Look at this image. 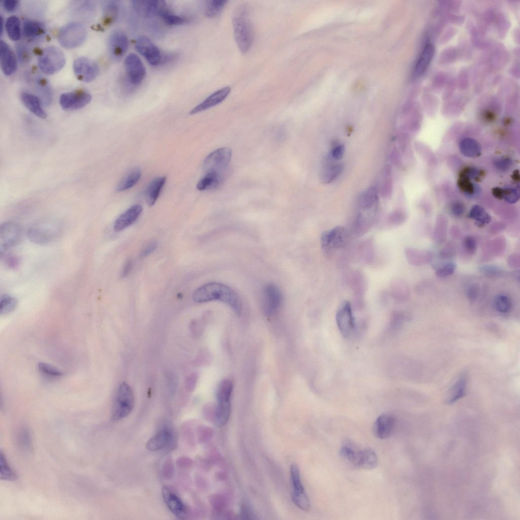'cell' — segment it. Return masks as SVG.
Segmentation results:
<instances>
[{
  "label": "cell",
  "mask_w": 520,
  "mask_h": 520,
  "mask_svg": "<svg viewBox=\"0 0 520 520\" xmlns=\"http://www.w3.org/2000/svg\"><path fill=\"white\" fill-rule=\"evenodd\" d=\"M193 299L198 303L220 301L230 306L238 314L242 310L237 294L228 286L218 282H209L200 286L194 291Z\"/></svg>",
  "instance_id": "obj_1"
},
{
  "label": "cell",
  "mask_w": 520,
  "mask_h": 520,
  "mask_svg": "<svg viewBox=\"0 0 520 520\" xmlns=\"http://www.w3.org/2000/svg\"><path fill=\"white\" fill-rule=\"evenodd\" d=\"M232 22L237 45L240 51L245 53L252 44L253 30L245 7H240L236 10Z\"/></svg>",
  "instance_id": "obj_2"
},
{
  "label": "cell",
  "mask_w": 520,
  "mask_h": 520,
  "mask_svg": "<svg viewBox=\"0 0 520 520\" xmlns=\"http://www.w3.org/2000/svg\"><path fill=\"white\" fill-rule=\"evenodd\" d=\"M233 388V382L228 379L221 381L217 387L215 423L218 427L224 426L228 421L231 412V398Z\"/></svg>",
  "instance_id": "obj_3"
},
{
  "label": "cell",
  "mask_w": 520,
  "mask_h": 520,
  "mask_svg": "<svg viewBox=\"0 0 520 520\" xmlns=\"http://www.w3.org/2000/svg\"><path fill=\"white\" fill-rule=\"evenodd\" d=\"M87 35L85 27L80 23L72 22L62 27L58 39L60 45L68 49L77 48L85 41Z\"/></svg>",
  "instance_id": "obj_4"
},
{
  "label": "cell",
  "mask_w": 520,
  "mask_h": 520,
  "mask_svg": "<svg viewBox=\"0 0 520 520\" xmlns=\"http://www.w3.org/2000/svg\"><path fill=\"white\" fill-rule=\"evenodd\" d=\"M38 62L43 73L51 75L63 67L66 58L64 54L59 48L55 46H49L45 48L40 54Z\"/></svg>",
  "instance_id": "obj_5"
},
{
  "label": "cell",
  "mask_w": 520,
  "mask_h": 520,
  "mask_svg": "<svg viewBox=\"0 0 520 520\" xmlns=\"http://www.w3.org/2000/svg\"><path fill=\"white\" fill-rule=\"evenodd\" d=\"M135 404V398L131 387L122 383L117 391L112 413L113 420H120L129 415Z\"/></svg>",
  "instance_id": "obj_6"
},
{
  "label": "cell",
  "mask_w": 520,
  "mask_h": 520,
  "mask_svg": "<svg viewBox=\"0 0 520 520\" xmlns=\"http://www.w3.org/2000/svg\"><path fill=\"white\" fill-rule=\"evenodd\" d=\"M135 48L151 66H158L171 60V56L162 54L159 48L147 37H139L136 41Z\"/></svg>",
  "instance_id": "obj_7"
},
{
  "label": "cell",
  "mask_w": 520,
  "mask_h": 520,
  "mask_svg": "<svg viewBox=\"0 0 520 520\" xmlns=\"http://www.w3.org/2000/svg\"><path fill=\"white\" fill-rule=\"evenodd\" d=\"M348 238L346 229L338 226L324 232L321 237L323 251L329 255L346 244Z\"/></svg>",
  "instance_id": "obj_8"
},
{
  "label": "cell",
  "mask_w": 520,
  "mask_h": 520,
  "mask_svg": "<svg viewBox=\"0 0 520 520\" xmlns=\"http://www.w3.org/2000/svg\"><path fill=\"white\" fill-rule=\"evenodd\" d=\"M232 150L228 147L218 148L211 152L205 159L203 169L205 173L220 174L228 166L232 158Z\"/></svg>",
  "instance_id": "obj_9"
},
{
  "label": "cell",
  "mask_w": 520,
  "mask_h": 520,
  "mask_svg": "<svg viewBox=\"0 0 520 520\" xmlns=\"http://www.w3.org/2000/svg\"><path fill=\"white\" fill-rule=\"evenodd\" d=\"M336 319L339 330L343 336L349 337L354 333L356 323L349 302L344 301L340 305Z\"/></svg>",
  "instance_id": "obj_10"
},
{
  "label": "cell",
  "mask_w": 520,
  "mask_h": 520,
  "mask_svg": "<svg viewBox=\"0 0 520 520\" xmlns=\"http://www.w3.org/2000/svg\"><path fill=\"white\" fill-rule=\"evenodd\" d=\"M282 300V294L276 285L268 283L263 288L262 306L267 315H272L277 312L281 305Z\"/></svg>",
  "instance_id": "obj_11"
},
{
  "label": "cell",
  "mask_w": 520,
  "mask_h": 520,
  "mask_svg": "<svg viewBox=\"0 0 520 520\" xmlns=\"http://www.w3.org/2000/svg\"><path fill=\"white\" fill-rule=\"evenodd\" d=\"M290 477L293 488L291 493L292 502L300 509L304 511L308 510L310 507L309 498L305 492L299 470L296 464L291 466Z\"/></svg>",
  "instance_id": "obj_12"
},
{
  "label": "cell",
  "mask_w": 520,
  "mask_h": 520,
  "mask_svg": "<svg viewBox=\"0 0 520 520\" xmlns=\"http://www.w3.org/2000/svg\"><path fill=\"white\" fill-rule=\"evenodd\" d=\"M21 236L20 227L16 223L6 222L0 226V252L5 253L20 240Z\"/></svg>",
  "instance_id": "obj_13"
},
{
  "label": "cell",
  "mask_w": 520,
  "mask_h": 520,
  "mask_svg": "<svg viewBox=\"0 0 520 520\" xmlns=\"http://www.w3.org/2000/svg\"><path fill=\"white\" fill-rule=\"evenodd\" d=\"M98 64L93 60L85 57L76 58L73 63V70L77 78L84 82L93 80L99 73Z\"/></svg>",
  "instance_id": "obj_14"
},
{
  "label": "cell",
  "mask_w": 520,
  "mask_h": 520,
  "mask_svg": "<svg viewBox=\"0 0 520 520\" xmlns=\"http://www.w3.org/2000/svg\"><path fill=\"white\" fill-rule=\"evenodd\" d=\"M59 231V225L38 224L30 228L27 235L32 243L44 245L52 241L58 235Z\"/></svg>",
  "instance_id": "obj_15"
},
{
  "label": "cell",
  "mask_w": 520,
  "mask_h": 520,
  "mask_svg": "<svg viewBox=\"0 0 520 520\" xmlns=\"http://www.w3.org/2000/svg\"><path fill=\"white\" fill-rule=\"evenodd\" d=\"M91 100V95L83 90L63 93L59 98L61 108L66 111L80 109L88 105Z\"/></svg>",
  "instance_id": "obj_16"
},
{
  "label": "cell",
  "mask_w": 520,
  "mask_h": 520,
  "mask_svg": "<svg viewBox=\"0 0 520 520\" xmlns=\"http://www.w3.org/2000/svg\"><path fill=\"white\" fill-rule=\"evenodd\" d=\"M124 65L129 82L134 86L140 84L145 78L146 69L138 56L134 53L128 54Z\"/></svg>",
  "instance_id": "obj_17"
},
{
  "label": "cell",
  "mask_w": 520,
  "mask_h": 520,
  "mask_svg": "<svg viewBox=\"0 0 520 520\" xmlns=\"http://www.w3.org/2000/svg\"><path fill=\"white\" fill-rule=\"evenodd\" d=\"M132 7L135 12L145 18L159 16L168 9L166 2L159 1H133Z\"/></svg>",
  "instance_id": "obj_18"
},
{
  "label": "cell",
  "mask_w": 520,
  "mask_h": 520,
  "mask_svg": "<svg viewBox=\"0 0 520 520\" xmlns=\"http://www.w3.org/2000/svg\"><path fill=\"white\" fill-rule=\"evenodd\" d=\"M128 46L125 34L120 30H116L109 36L108 42V52L114 60L120 59L126 52Z\"/></svg>",
  "instance_id": "obj_19"
},
{
  "label": "cell",
  "mask_w": 520,
  "mask_h": 520,
  "mask_svg": "<svg viewBox=\"0 0 520 520\" xmlns=\"http://www.w3.org/2000/svg\"><path fill=\"white\" fill-rule=\"evenodd\" d=\"M161 494L172 513L179 519H184L187 515V508L181 499L166 486L162 488Z\"/></svg>",
  "instance_id": "obj_20"
},
{
  "label": "cell",
  "mask_w": 520,
  "mask_h": 520,
  "mask_svg": "<svg viewBox=\"0 0 520 520\" xmlns=\"http://www.w3.org/2000/svg\"><path fill=\"white\" fill-rule=\"evenodd\" d=\"M230 91L231 88L229 86L216 90L192 109L189 114H196L217 105L226 99Z\"/></svg>",
  "instance_id": "obj_21"
},
{
  "label": "cell",
  "mask_w": 520,
  "mask_h": 520,
  "mask_svg": "<svg viewBox=\"0 0 520 520\" xmlns=\"http://www.w3.org/2000/svg\"><path fill=\"white\" fill-rule=\"evenodd\" d=\"M395 424V418L391 414H383L375 420L373 426L374 436L380 439L388 438L392 434Z\"/></svg>",
  "instance_id": "obj_22"
},
{
  "label": "cell",
  "mask_w": 520,
  "mask_h": 520,
  "mask_svg": "<svg viewBox=\"0 0 520 520\" xmlns=\"http://www.w3.org/2000/svg\"><path fill=\"white\" fill-rule=\"evenodd\" d=\"M0 62L2 70L7 76L13 74L17 68L16 56L8 44L1 40Z\"/></svg>",
  "instance_id": "obj_23"
},
{
  "label": "cell",
  "mask_w": 520,
  "mask_h": 520,
  "mask_svg": "<svg viewBox=\"0 0 520 520\" xmlns=\"http://www.w3.org/2000/svg\"><path fill=\"white\" fill-rule=\"evenodd\" d=\"M335 161L330 154L323 160L320 178L324 184L330 183L335 180L343 170V165L340 163L335 162Z\"/></svg>",
  "instance_id": "obj_24"
},
{
  "label": "cell",
  "mask_w": 520,
  "mask_h": 520,
  "mask_svg": "<svg viewBox=\"0 0 520 520\" xmlns=\"http://www.w3.org/2000/svg\"><path fill=\"white\" fill-rule=\"evenodd\" d=\"M142 211L140 205H135L121 214L115 220L114 229L120 232L133 224L137 219Z\"/></svg>",
  "instance_id": "obj_25"
},
{
  "label": "cell",
  "mask_w": 520,
  "mask_h": 520,
  "mask_svg": "<svg viewBox=\"0 0 520 520\" xmlns=\"http://www.w3.org/2000/svg\"><path fill=\"white\" fill-rule=\"evenodd\" d=\"M168 426H165L147 442L146 447L150 451H156L165 447L171 441L172 432Z\"/></svg>",
  "instance_id": "obj_26"
},
{
  "label": "cell",
  "mask_w": 520,
  "mask_h": 520,
  "mask_svg": "<svg viewBox=\"0 0 520 520\" xmlns=\"http://www.w3.org/2000/svg\"><path fill=\"white\" fill-rule=\"evenodd\" d=\"M468 376L466 372L462 373L450 388L446 403L450 404L463 398L466 394Z\"/></svg>",
  "instance_id": "obj_27"
},
{
  "label": "cell",
  "mask_w": 520,
  "mask_h": 520,
  "mask_svg": "<svg viewBox=\"0 0 520 520\" xmlns=\"http://www.w3.org/2000/svg\"><path fill=\"white\" fill-rule=\"evenodd\" d=\"M378 459L376 453L370 448L359 450L354 466L363 469H372L377 467Z\"/></svg>",
  "instance_id": "obj_28"
},
{
  "label": "cell",
  "mask_w": 520,
  "mask_h": 520,
  "mask_svg": "<svg viewBox=\"0 0 520 520\" xmlns=\"http://www.w3.org/2000/svg\"><path fill=\"white\" fill-rule=\"evenodd\" d=\"M21 100L25 106L34 115L39 118L45 119L47 115L41 106V102L36 95L28 92L21 94Z\"/></svg>",
  "instance_id": "obj_29"
},
{
  "label": "cell",
  "mask_w": 520,
  "mask_h": 520,
  "mask_svg": "<svg viewBox=\"0 0 520 520\" xmlns=\"http://www.w3.org/2000/svg\"><path fill=\"white\" fill-rule=\"evenodd\" d=\"M377 192L376 187L371 186L360 195L359 206L361 211L375 212V205L377 200Z\"/></svg>",
  "instance_id": "obj_30"
},
{
  "label": "cell",
  "mask_w": 520,
  "mask_h": 520,
  "mask_svg": "<svg viewBox=\"0 0 520 520\" xmlns=\"http://www.w3.org/2000/svg\"><path fill=\"white\" fill-rule=\"evenodd\" d=\"M166 180V176L157 177L153 179L149 184L145 193L146 201L148 206H152L155 204L164 186Z\"/></svg>",
  "instance_id": "obj_31"
},
{
  "label": "cell",
  "mask_w": 520,
  "mask_h": 520,
  "mask_svg": "<svg viewBox=\"0 0 520 520\" xmlns=\"http://www.w3.org/2000/svg\"><path fill=\"white\" fill-rule=\"evenodd\" d=\"M434 54V48L432 44H429L424 48L414 68L415 76H420L426 71Z\"/></svg>",
  "instance_id": "obj_32"
},
{
  "label": "cell",
  "mask_w": 520,
  "mask_h": 520,
  "mask_svg": "<svg viewBox=\"0 0 520 520\" xmlns=\"http://www.w3.org/2000/svg\"><path fill=\"white\" fill-rule=\"evenodd\" d=\"M16 442L17 447L25 453H30L33 449L30 432L28 429L23 427L18 431Z\"/></svg>",
  "instance_id": "obj_33"
},
{
  "label": "cell",
  "mask_w": 520,
  "mask_h": 520,
  "mask_svg": "<svg viewBox=\"0 0 520 520\" xmlns=\"http://www.w3.org/2000/svg\"><path fill=\"white\" fill-rule=\"evenodd\" d=\"M141 176V171L137 168L129 171L118 183L116 190L121 192L133 187L139 181Z\"/></svg>",
  "instance_id": "obj_34"
},
{
  "label": "cell",
  "mask_w": 520,
  "mask_h": 520,
  "mask_svg": "<svg viewBox=\"0 0 520 520\" xmlns=\"http://www.w3.org/2000/svg\"><path fill=\"white\" fill-rule=\"evenodd\" d=\"M221 180L220 174L215 172L206 173L197 184V188L201 191L215 188L218 186Z\"/></svg>",
  "instance_id": "obj_35"
},
{
  "label": "cell",
  "mask_w": 520,
  "mask_h": 520,
  "mask_svg": "<svg viewBox=\"0 0 520 520\" xmlns=\"http://www.w3.org/2000/svg\"><path fill=\"white\" fill-rule=\"evenodd\" d=\"M23 31L24 36L28 38H36L45 32L44 28L40 23L30 20L23 22Z\"/></svg>",
  "instance_id": "obj_36"
},
{
  "label": "cell",
  "mask_w": 520,
  "mask_h": 520,
  "mask_svg": "<svg viewBox=\"0 0 520 520\" xmlns=\"http://www.w3.org/2000/svg\"><path fill=\"white\" fill-rule=\"evenodd\" d=\"M6 29L11 40L16 41L20 39V23L18 17L12 16L8 18L6 22Z\"/></svg>",
  "instance_id": "obj_37"
},
{
  "label": "cell",
  "mask_w": 520,
  "mask_h": 520,
  "mask_svg": "<svg viewBox=\"0 0 520 520\" xmlns=\"http://www.w3.org/2000/svg\"><path fill=\"white\" fill-rule=\"evenodd\" d=\"M119 7L117 1H108L104 6V20L106 24L114 22L117 18Z\"/></svg>",
  "instance_id": "obj_38"
},
{
  "label": "cell",
  "mask_w": 520,
  "mask_h": 520,
  "mask_svg": "<svg viewBox=\"0 0 520 520\" xmlns=\"http://www.w3.org/2000/svg\"><path fill=\"white\" fill-rule=\"evenodd\" d=\"M226 0H210L207 1L205 12L207 17L213 18L219 16L222 11Z\"/></svg>",
  "instance_id": "obj_39"
},
{
  "label": "cell",
  "mask_w": 520,
  "mask_h": 520,
  "mask_svg": "<svg viewBox=\"0 0 520 520\" xmlns=\"http://www.w3.org/2000/svg\"><path fill=\"white\" fill-rule=\"evenodd\" d=\"M0 477L1 479L13 481L17 479L15 472L8 463L6 458L2 451L0 452Z\"/></svg>",
  "instance_id": "obj_40"
},
{
  "label": "cell",
  "mask_w": 520,
  "mask_h": 520,
  "mask_svg": "<svg viewBox=\"0 0 520 520\" xmlns=\"http://www.w3.org/2000/svg\"><path fill=\"white\" fill-rule=\"evenodd\" d=\"M469 216L476 221L478 226H483L491 221V216L480 206L476 205L471 209Z\"/></svg>",
  "instance_id": "obj_41"
},
{
  "label": "cell",
  "mask_w": 520,
  "mask_h": 520,
  "mask_svg": "<svg viewBox=\"0 0 520 520\" xmlns=\"http://www.w3.org/2000/svg\"><path fill=\"white\" fill-rule=\"evenodd\" d=\"M391 166L388 165H386L383 170L384 179L381 187V195L384 198L390 197L392 193L393 180L391 178Z\"/></svg>",
  "instance_id": "obj_42"
},
{
  "label": "cell",
  "mask_w": 520,
  "mask_h": 520,
  "mask_svg": "<svg viewBox=\"0 0 520 520\" xmlns=\"http://www.w3.org/2000/svg\"><path fill=\"white\" fill-rule=\"evenodd\" d=\"M37 85L42 104L48 106L51 103L52 96L47 81L43 79H39L37 80Z\"/></svg>",
  "instance_id": "obj_43"
},
{
  "label": "cell",
  "mask_w": 520,
  "mask_h": 520,
  "mask_svg": "<svg viewBox=\"0 0 520 520\" xmlns=\"http://www.w3.org/2000/svg\"><path fill=\"white\" fill-rule=\"evenodd\" d=\"M16 299L9 295H4L0 300V314L6 315L12 312L16 307Z\"/></svg>",
  "instance_id": "obj_44"
},
{
  "label": "cell",
  "mask_w": 520,
  "mask_h": 520,
  "mask_svg": "<svg viewBox=\"0 0 520 520\" xmlns=\"http://www.w3.org/2000/svg\"><path fill=\"white\" fill-rule=\"evenodd\" d=\"M160 17L165 24L170 26L182 25L187 21L185 18L172 13L169 9L164 11Z\"/></svg>",
  "instance_id": "obj_45"
},
{
  "label": "cell",
  "mask_w": 520,
  "mask_h": 520,
  "mask_svg": "<svg viewBox=\"0 0 520 520\" xmlns=\"http://www.w3.org/2000/svg\"><path fill=\"white\" fill-rule=\"evenodd\" d=\"M495 306L496 310L502 313L508 312L512 306L510 299L504 295L497 296L495 300Z\"/></svg>",
  "instance_id": "obj_46"
},
{
  "label": "cell",
  "mask_w": 520,
  "mask_h": 520,
  "mask_svg": "<svg viewBox=\"0 0 520 520\" xmlns=\"http://www.w3.org/2000/svg\"><path fill=\"white\" fill-rule=\"evenodd\" d=\"M358 451L350 445H344L340 448L339 454L342 459L354 466Z\"/></svg>",
  "instance_id": "obj_47"
},
{
  "label": "cell",
  "mask_w": 520,
  "mask_h": 520,
  "mask_svg": "<svg viewBox=\"0 0 520 520\" xmlns=\"http://www.w3.org/2000/svg\"><path fill=\"white\" fill-rule=\"evenodd\" d=\"M462 152L466 155L475 156L479 153V146L478 144L471 139H465L461 144Z\"/></svg>",
  "instance_id": "obj_48"
},
{
  "label": "cell",
  "mask_w": 520,
  "mask_h": 520,
  "mask_svg": "<svg viewBox=\"0 0 520 520\" xmlns=\"http://www.w3.org/2000/svg\"><path fill=\"white\" fill-rule=\"evenodd\" d=\"M38 368L42 373L51 376H61L63 374L61 371L56 367L46 363H39Z\"/></svg>",
  "instance_id": "obj_49"
},
{
  "label": "cell",
  "mask_w": 520,
  "mask_h": 520,
  "mask_svg": "<svg viewBox=\"0 0 520 520\" xmlns=\"http://www.w3.org/2000/svg\"><path fill=\"white\" fill-rule=\"evenodd\" d=\"M405 215L400 210H395L391 212L387 217L388 223L392 226H397L403 223Z\"/></svg>",
  "instance_id": "obj_50"
},
{
  "label": "cell",
  "mask_w": 520,
  "mask_h": 520,
  "mask_svg": "<svg viewBox=\"0 0 520 520\" xmlns=\"http://www.w3.org/2000/svg\"><path fill=\"white\" fill-rule=\"evenodd\" d=\"M456 269L453 263H449L439 268L436 271V275L439 277H445L452 274Z\"/></svg>",
  "instance_id": "obj_51"
},
{
  "label": "cell",
  "mask_w": 520,
  "mask_h": 520,
  "mask_svg": "<svg viewBox=\"0 0 520 520\" xmlns=\"http://www.w3.org/2000/svg\"><path fill=\"white\" fill-rule=\"evenodd\" d=\"M464 247L466 251L470 254H474L476 249L475 239L471 236L467 237L464 241Z\"/></svg>",
  "instance_id": "obj_52"
},
{
  "label": "cell",
  "mask_w": 520,
  "mask_h": 520,
  "mask_svg": "<svg viewBox=\"0 0 520 520\" xmlns=\"http://www.w3.org/2000/svg\"><path fill=\"white\" fill-rule=\"evenodd\" d=\"M503 197L509 203L515 202L518 199V195L515 189L507 188L503 190Z\"/></svg>",
  "instance_id": "obj_53"
},
{
  "label": "cell",
  "mask_w": 520,
  "mask_h": 520,
  "mask_svg": "<svg viewBox=\"0 0 520 520\" xmlns=\"http://www.w3.org/2000/svg\"><path fill=\"white\" fill-rule=\"evenodd\" d=\"M345 151L343 145H336L332 149L330 155L336 160H338L342 158Z\"/></svg>",
  "instance_id": "obj_54"
},
{
  "label": "cell",
  "mask_w": 520,
  "mask_h": 520,
  "mask_svg": "<svg viewBox=\"0 0 520 520\" xmlns=\"http://www.w3.org/2000/svg\"><path fill=\"white\" fill-rule=\"evenodd\" d=\"M156 246L157 243L155 241H151L148 242L141 251L140 257L144 258L147 256L156 249Z\"/></svg>",
  "instance_id": "obj_55"
},
{
  "label": "cell",
  "mask_w": 520,
  "mask_h": 520,
  "mask_svg": "<svg viewBox=\"0 0 520 520\" xmlns=\"http://www.w3.org/2000/svg\"><path fill=\"white\" fill-rule=\"evenodd\" d=\"M3 8L8 12L15 11L19 6V1L15 0H5L2 2Z\"/></svg>",
  "instance_id": "obj_56"
},
{
  "label": "cell",
  "mask_w": 520,
  "mask_h": 520,
  "mask_svg": "<svg viewBox=\"0 0 520 520\" xmlns=\"http://www.w3.org/2000/svg\"><path fill=\"white\" fill-rule=\"evenodd\" d=\"M17 51L19 60L21 62L26 61L29 57V53L27 48L22 45H19L17 48Z\"/></svg>",
  "instance_id": "obj_57"
},
{
  "label": "cell",
  "mask_w": 520,
  "mask_h": 520,
  "mask_svg": "<svg viewBox=\"0 0 520 520\" xmlns=\"http://www.w3.org/2000/svg\"><path fill=\"white\" fill-rule=\"evenodd\" d=\"M479 286L476 284H473L469 287L467 296L470 301H474L478 297L479 292Z\"/></svg>",
  "instance_id": "obj_58"
},
{
  "label": "cell",
  "mask_w": 520,
  "mask_h": 520,
  "mask_svg": "<svg viewBox=\"0 0 520 520\" xmlns=\"http://www.w3.org/2000/svg\"><path fill=\"white\" fill-rule=\"evenodd\" d=\"M4 262L6 265L11 268H16L19 265L18 258L13 255L4 256Z\"/></svg>",
  "instance_id": "obj_59"
},
{
  "label": "cell",
  "mask_w": 520,
  "mask_h": 520,
  "mask_svg": "<svg viewBox=\"0 0 520 520\" xmlns=\"http://www.w3.org/2000/svg\"><path fill=\"white\" fill-rule=\"evenodd\" d=\"M460 186L462 189L469 193H472L473 191L474 187L467 178H464L463 180L461 181Z\"/></svg>",
  "instance_id": "obj_60"
},
{
  "label": "cell",
  "mask_w": 520,
  "mask_h": 520,
  "mask_svg": "<svg viewBox=\"0 0 520 520\" xmlns=\"http://www.w3.org/2000/svg\"><path fill=\"white\" fill-rule=\"evenodd\" d=\"M132 262L131 260L127 261L124 264L121 273V277H124L127 276L132 269Z\"/></svg>",
  "instance_id": "obj_61"
},
{
  "label": "cell",
  "mask_w": 520,
  "mask_h": 520,
  "mask_svg": "<svg viewBox=\"0 0 520 520\" xmlns=\"http://www.w3.org/2000/svg\"><path fill=\"white\" fill-rule=\"evenodd\" d=\"M452 211L454 215L460 216L464 213V208L462 205L456 204L453 206Z\"/></svg>",
  "instance_id": "obj_62"
},
{
  "label": "cell",
  "mask_w": 520,
  "mask_h": 520,
  "mask_svg": "<svg viewBox=\"0 0 520 520\" xmlns=\"http://www.w3.org/2000/svg\"><path fill=\"white\" fill-rule=\"evenodd\" d=\"M399 155L398 154V152L396 150L393 149L391 154V160L392 161V162H393L394 165L395 164L396 165H398L399 162Z\"/></svg>",
  "instance_id": "obj_63"
}]
</instances>
